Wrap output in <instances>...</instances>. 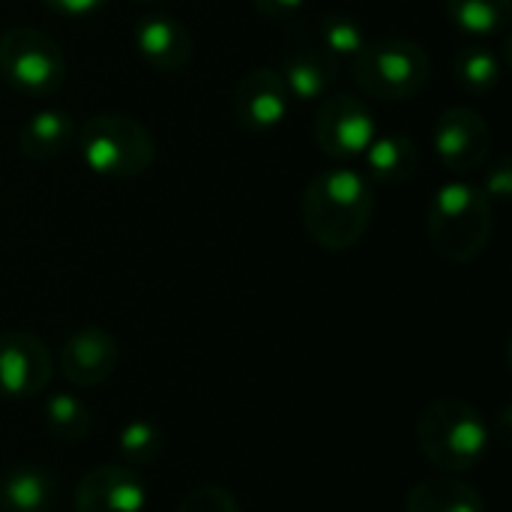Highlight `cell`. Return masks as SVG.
<instances>
[{"label": "cell", "mask_w": 512, "mask_h": 512, "mask_svg": "<svg viewBox=\"0 0 512 512\" xmlns=\"http://www.w3.org/2000/svg\"><path fill=\"white\" fill-rule=\"evenodd\" d=\"M303 228L327 252L354 249L375 219V192L357 168L318 171L300 201Z\"/></svg>", "instance_id": "obj_1"}, {"label": "cell", "mask_w": 512, "mask_h": 512, "mask_svg": "<svg viewBox=\"0 0 512 512\" xmlns=\"http://www.w3.org/2000/svg\"><path fill=\"white\" fill-rule=\"evenodd\" d=\"M426 231L435 252L450 264L477 261L495 234V204L480 186L450 180L435 189L426 210Z\"/></svg>", "instance_id": "obj_2"}, {"label": "cell", "mask_w": 512, "mask_h": 512, "mask_svg": "<svg viewBox=\"0 0 512 512\" xmlns=\"http://www.w3.org/2000/svg\"><path fill=\"white\" fill-rule=\"evenodd\" d=\"M417 450L423 459L447 474L474 471L492 444V429L486 417L465 399H438L432 402L414 429Z\"/></svg>", "instance_id": "obj_3"}, {"label": "cell", "mask_w": 512, "mask_h": 512, "mask_svg": "<svg viewBox=\"0 0 512 512\" xmlns=\"http://www.w3.org/2000/svg\"><path fill=\"white\" fill-rule=\"evenodd\" d=\"M81 162L108 180L141 177L156 159V141L150 129L126 114H93L75 132Z\"/></svg>", "instance_id": "obj_4"}, {"label": "cell", "mask_w": 512, "mask_h": 512, "mask_svg": "<svg viewBox=\"0 0 512 512\" xmlns=\"http://www.w3.org/2000/svg\"><path fill=\"white\" fill-rule=\"evenodd\" d=\"M351 72L366 96L378 102H408L426 90L432 60L426 48L411 39H378L351 60Z\"/></svg>", "instance_id": "obj_5"}, {"label": "cell", "mask_w": 512, "mask_h": 512, "mask_svg": "<svg viewBox=\"0 0 512 512\" xmlns=\"http://www.w3.org/2000/svg\"><path fill=\"white\" fill-rule=\"evenodd\" d=\"M0 78L21 96H54L66 81L63 48L36 27H9L0 36Z\"/></svg>", "instance_id": "obj_6"}, {"label": "cell", "mask_w": 512, "mask_h": 512, "mask_svg": "<svg viewBox=\"0 0 512 512\" xmlns=\"http://www.w3.org/2000/svg\"><path fill=\"white\" fill-rule=\"evenodd\" d=\"M315 144L330 159H357L378 135L372 108L354 93H327L312 123Z\"/></svg>", "instance_id": "obj_7"}, {"label": "cell", "mask_w": 512, "mask_h": 512, "mask_svg": "<svg viewBox=\"0 0 512 512\" xmlns=\"http://www.w3.org/2000/svg\"><path fill=\"white\" fill-rule=\"evenodd\" d=\"M432 144L441 165L453 174H471L483 168L492 147V129L486 117L474 108L453 105L438 114L432 129Z\"/></svg>", "instance_id": "obj_8"}, {"label": "cell", "mask_w": 512, "mask_h": 512, "mask_svg": "<svg viewBox=\"0 0 512 512\" xmlns=\"http://www.w3.org/2000/svg\"><path fill=\"white\" fill-rule=\"evenodd\" d=\"M54 378L48 345L24 330L0 333V399H33Z\"/></svg>", "instance_id": "obj_9"}, {"label": "cell", "mask_w": 512, "mask_h": 512, "mask_svg": "<svg viewBox=\"0 0 512 512\" xmlns=\"http://www.w3.org/2000/svg\"><path fill=\"white\" fill-rule=\"evenodd\" d=\"M291 111V93L273 66H255L240 75L231 90V114L249 132H270L282 126Z\"/></svg>", "instance_id": "obj_10"}, {"label": "cell", "mask_w": 512, "mask_h": 512, "mask_svg": "<svg viewBox=\"0 0 512 512\" xmlns=\"http://www.w3.org/2000/svg\"><path fill=\"white\" fill-rule=\"evenodd\" d=\"M75 512H144L147 510V483L135 468L126 465H99L90 468L72 495Z\"/></svg>", "instance_id": "obj_11"}, {"label": "cell", "mask_w": 512, "mask_h": 512, "mask_svg": "<svg viewBox=\"0 0 512 512\" xmlns=\"http://www.w3.org/2000/svg\"><path fill=\"white\" fill-rule=\"evenodd\" d=\"M120 363L117 339L102 327L75 330L60 348V375L81 390L105 384Z\"/></svg>", "instance_id": "obj_12"}, {"label": "cell", "mask_w": 512, "mask_h": 512, "mask_svg": "<svg viewBox=\"0 0 512 512\" xmlns=\"http://www.w3.org/2000/svg\"><path fill=\"white\" fill-rule=\"evenodd\" d=\"M135 51L159 72H180L192 60V36L183 21L171 15H141L132 27Z\"/></svg>", "instance_id": "obj_13"}, {"label": "cell", "mask_w": 512, "mask_h": 512, "mask_svg": "<svg viewBox=\"0 0 512 512\" xmlns=\"http://www.w3.org/2000/svg\"><path fill=\"white\" fill-rule=\"evenodd\" d=\"M60 480L45 465H15L0 474V512H51Z\"/></svg>", "instance_id": "obj_14"}, {"label": "cell", "mask_w": 512, "mask_h": 512, "mask_svg": "<svg viewBox=\"0 0 512 512\" xmlns=\"http://www.w3.org/2000/svg\"><path fill=\"white\" fill-rule=\"evenodd\" d=\"M423 153L414 138L402 132L375 135L372 144L363 150V174L366 180H375L381 186H402L420 171Z\"/></svg>", "instance_id": "obj_15"}, {"label": "cell", "mask_w": 512, "mask_h": 512, "mask_svg": "<svg viewBox=\"0 0 512 512\" xmlns=\"http://www.w3.org/2000/svg\"><path fill=\"white\" fill-rule=\"evenodd\" d=\"M279 75H282L291 99L315 102L333 90V84L339 78V63L324 48H294L285 57Z\"/></svg>", "instance_id": "obj_16"}, {"label": "cell", "mask_w": 512, "mask_h": 512, "mask_svg": "<svg viewBox=\"0 0 512 512\" xmlns=\"http://www.w3.org/2000/svg\"><path fill=\"white\" fill-rule=\"evenodd\" d=\"M75 132V120L63 108H42L21 123L18 150L30 162H48L75 144Z\"/></svg>", "instance_id": "obj_17"}, {"label": "cell", "mask_w": 512, "mask_h": 512, "mask_svg": "<svg viewBox=\"0 0 512 512\" xmlns=\"http://www.w3.org/2000/svg\"><path fill=\"white\" fill-rule=\"evenodd\" d=\"M405 512H486V498L459 477H432L408 492Z\"/></svg>", "instance_id": "obj_18"}, {"label": "cell", "mask_w": 512, "mask_h": 512, "mask_svg": "<svg viewBox=\"0 0 512 512\" xmlns=\"http://www.w3.org/2000/svg\"><path fill=\"white\" fill-rule=\"evenodd\" d=\"M450 21L471 36H498L510 27L512 0H444Z\"/></svg>", "instance_id": "obj_19"}, {"label": "cell", "mask_w": 512, "mask_h": 512, "mask_svg": "<svg viewBox=\"0 0 512 512\" xmlns=\"http://www.w3.org/2000/svg\"><path fill=\"white\" fill-rule=\"evenodd\" d=\"M504 75V66L498 60V54L489 45H465L459 48V54L453 57V78L462 90L474 93V96H486L498 87Z\"/></svg>", "instance_id": "obj_20"}, {"label": "cell", "mask_w": 512, "mask_h": 512, "mask_svg": "<svg viewBox=\"0 0 512 512\" xmlns=\"http://www.w3.org/2000/svg\"><path fill=\"white\" fill-rule=\"evenodd\" d=\"M42 423L60 444H81L90 435V408L72 393H51L42 405Z\"/></svg>", "instance_id": "obj_21"}, {"label": "cell", "mask_w": 512, "mask_h": 512, "mask_svg": "<svg viewBox=\"0 0 512 512\" xmlns=\"http://www.w3.org/2000/svg\"><path fill=\"white\" fill-rule=\"evenodd\" d=\"M318 39H321V45H324L327 54L348 57V60H354L372 42L369 33H366V27L354 15H345V12H327V15H321V21H318Z\"/></svg>", "instance_id": "obj_22"}, {"label": "cell", "mask_w": 512, "mask_h": 512, "mask_svg": "<svg viewBox=\"0 0 512 512\" xmlns=\"http://www.w3.org/2000/svg\"><path fill=\"white\" fill-rule=\"evenodd\" d=\"M117 453L126 468H150L162 456V429L153 420H132L117 435Z\"/></svg>", "instance_id": "obj_23"}, {"label": "cell", "mask_w": 512, "mask_h": 512, "mask_svg": "<svg viewBox=\"0 0 512 512\" xmlns=\"http://www.w3.org/2000/svg\"><path fill=\"white\" fill-rule=\"evenodd\" d=\"M177 512H240L237 498L222 486H198L183 495Z\"/></svg>", "instance_id": "obj_24"}, {"label": "cell", "mask_w": 512, "mask_h": 512, "mask_svg": "<svg viewBox=\"0 0 512 512\" xmlns=\"http://www.w3.org/2000/svg\"><path fill=\"white\" fill-rule=\"evenodd\" d=\"M483 195L495 204V201H507L512 195V162L510 156H501L489 165L486 177H483Z\"/></svg>", "instance_id": "obj_25"}, {"label": "cell", "mask_w": 512, "mask_h": 512, "mask_svg": "<svg viewBox=\"0 0 512 512\" xmlns=\"http://www.w3.org/2000/svg\"><path fill=\"white\" fill-rule=\"evenodd\" d=\"M108 0H42L45 9L66 15V18H81V15H93L105 6Z\"/></svg>", "instance_id": "obj_26"}, {"label": "cell", "mask_w": 512, "mask_h": 512, "mask_svg": "<svg viewBox=\"0 0 512 512\" xmlns=\"http://www.w3.org/2000/svg\"><path fill=\"white\" fill-rule=\"evenodd\" d=\"M306 0H252V6L267 15V18H282V15H291L303 6Z\"/></svg>", "instance_id": "obj_27"}, {"label": "cell", "mask_w": 512, "mask_h": 512, "mask_svg": "<svg viewBox=\"0 0 512 512\" xmlns=\"http://www.w3.org/2000/svg\"><path fill=\"white\" fill-rule=\"evenodd\" d=\"M138 3H153V0H138Z\"/></svg>", "instance_id": "obj_28"}]
</instances>
